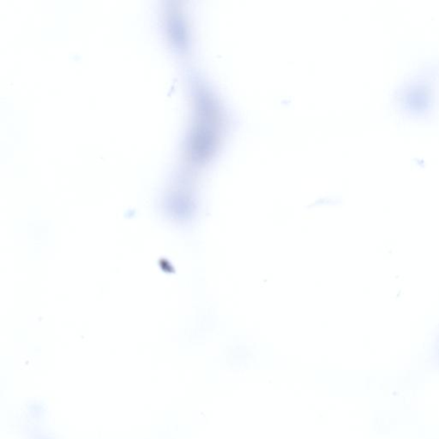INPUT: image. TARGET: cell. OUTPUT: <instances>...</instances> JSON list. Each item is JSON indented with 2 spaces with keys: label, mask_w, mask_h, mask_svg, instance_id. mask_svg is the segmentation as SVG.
I'll return each mask as SVG.
<instances>
[{
  "label": "cell",
  "mask_w": 439,
  "mask_h": 439,
  "mask_svg": "<svg viewBox=\"0 0 439 439\" xmlns=\"http://www.w3.org/2000/svg\"><path fill=\"white\" fill-rule=\"evenodd\" d=\"M201 112V121L196 127L191 139V151L198 159H204L211 155L216 147L217 138L214 109L206 104L202 106Z\"/></svg>",
  "instance_id": "obj_1"
}]
</instances>
